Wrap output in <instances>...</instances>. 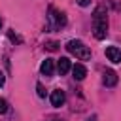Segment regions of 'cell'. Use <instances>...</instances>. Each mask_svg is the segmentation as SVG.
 <instances>
[{
    "label": "cell",
    "mask_w": 121,
    "mask_h": 121,
    "mask_svg": "<svg viewBox=\"0 0 121 121\" xmlns=\"http://www.w3.org/2000/svg\"><path fill=\"white\" fill-rule=\"evenodd\" d=\"M102 81H104L106 87H113V85L117 83V74H115L113 70H104V74H102Z\"/></svg>",
    "instance_id": "obj_6"
},
{
    "label": "cell",
    "mask_w": 121,
    "mask_h": 121,
    "mask_svg": "<svg viewBox=\"0 0 121 121\" xmlns=\"http://www.w3.org/2000/svg\"><path fill=\"white\" fill-rule=\"evenodd\" d=\"M106 57H108V60L117 64V62H121V49L115 45H110V47H106Z\"/></svg>",
    "instance_id": "obj_5"
},
{
    "label": "cell",
    "mask_w": 121,
    "mask_h": 121,
    "mask_svg": "<svg viewBox=\"0 0 121 121\" xmlns=\"http://www.w3.org/2000/svg\"><path fill=\"white\" fill-rule=\"evenodd\" d=\"M0 28H2V19H0Z\"/></svg>",
    "instance_id": "obj_17"
},
{
    "label": "cell",
    "mask_w": 121,
    "mask_h": 121,
    "mask_svg": "<svg viewBox=\"0 0 121 121\" xmlns=\"http://www.w3.org/2000/svg\"><path fill=\"white\" fill-rule=\"evenodd\" d=\"M64 100H66V95H64V91H60V89H55V91L51 93V106H53V108H60V106L64 104Z\"/></svg>",
    "instance_id": "obj_4"
},
{
    "label": "cell",
    "mask_w": 121,
    "mask_h": 121,
    "mask_svg": "<svg viewBox=\"0 0 121 121\" xmlns=\"http://www.w3.org/2000/svg\"><path fill=\"white\" fill-rule=\"evenodd\" d=\"M76 2H78V4L81 6V8H87V6L91 4V0H76Z\"/></svg>",
    "instance_id": "obj_14"
},
{
    "label": "cell",
    "mask_w": 121,
    "mask_h": 121,
    "mask_svg": "<svg viewBox=\"0 0 121 121\" xmlns=\"http://www.w3.org/2000/svg\"><path fill=\"white\" fill-rule=\"evenodd\" d=\"M85 121H96V115H91V117H87Z\"/></svg>",
    "instance_id": "obj_16"
},
{
    "label": "cell",
    "mask_w": 121,
    "mask_h": 121,
    "mask_svg": "<svg viewBox=\"0 0 121 121\" xmlns=\"http://www.w3.org/2000/svg\"><path fill=\"white\" fill-rule=\"evenodd\" d=\"M40 72H42L43 76H53V72H55V62H53V59H45V60L42 62V66H40Z\"/></svg>",
    "instance_id": "obj_8"
},
{
    "label": "cell",
    "mask_w": 121,
    "mask_h": 121,
    "mask_svg": "<svg viewBox=\"0 0 121 121\" xmlns=\"http://www.w3.org/2000/svg\"><path fill=\"white\" fill-rule=\"evenodd\" d=\"M8 36H9V40H11V42H21V38H19V36H15V34H13L11 30L8 32Z\"/></svg>",
    "instance_id": "obj_13"
},
{
    "label": "cell",
    "mask_w": 121,
    "mask_h": 121,
    "mask_svg": "<svg viewBox=\"0 0 121 121\" xmlns=\"http://www.w3.org/2000/svg\"><path fill=\"white\" fill-rule=\"evenodd\" d=\"M4 83H6V76H4V72L0 70V87H2Z\"/></svg>",
    "instance_id": "obj_15"
},
{
    "label": "cell",
    "mask_w": 121,
    "mask_h": 121,
    "mask_svg": "<svg viewBox=\"0 0 121 121\" xmlns=\"http://www.w3.org/2000/svg\"><path fill=\"white\" fill-rule=\"evenodd\" d=\"M6 110H8V102H6V100H2V98H0V113H4V112H6Z\"/></svg>",
    "instance_id": "obj_12"
},
{
    "label": "cell",
    "mask_w": 121,
    "mask_h": 121,
    "mask_svg": "<svg viewBox=\"0 0 121 121\" xmlns=\"http://www.w3.org/2000/svg\"><path fill=\"white\" fill-rule=\"evenodd\" d=\"M51 121H60V119H51Z\"/></svg>",
    "instance_id": "obj_18"
},
{
    "label": "cell",
    "mask_w": 121,
    "mask_h": 121,
    "mask_svg": "<svg viewBox=\"0 0 121 121\" xmlns=\"http://www.w3.org/2000/svg\"><path fill=\"white\" fill-rule=\"evenodd\" d=\"M47 26H49V30H55V28H62L64 25H66V15L62 13V11H59V9H55V8H49V11H47Z\"/></svg>",
    "instance_id": "obj_3"
},
{
    "label": "cell",
    "mask_w": 121,
    "mask_h": 121,
    "mask_svg": "<svg viewBox=\"0 0 121 121\" xmlns=\"http://www.w3.org/2000/svg\"><path fill=\"white\" fill-rule=\"evenodd\" d=\"M66 49H68L72 55H76V59H79V60H89V59H91V49H89L81 40H70V42L66 43Z\"/></svg>",
    "instance_id": "obj_2"
},
{
    "label": "cell",
    "mask_w": 121,
    "mask_h": 121,
    "mask_svg": "<svg viewBox=\"0 0 121 121\" xmlns=\"http://www.w3.org/2000/svg\"><path fill=\"white\" fill-rule=\"evenodd\" d=\"M36 89H38V96H40V98H43V96H45V91H43V85H42V83H38V85H36Z\"/></svg>",
    "instance_id": "obj_11"
},
{
    "label": "cell",
    "mask_w": 121,
    "mask_h": 121,
    "mask_svg": "<svg viewBox=\"0 0 121 121\" xmlns=\"http://www.w3.org/2000/svg\"><path fill=\"white\" fill-rule=\"evenodd\" d=\"M57 70H59L60 76H64L68 70H72V62H70V59H68V57H60L59 62H57Z\"/></svg>",
    "instance_id": "obj_7"
},
{
    "label": "cell",
    "mask_w": 121,
    "mask_h": 121,
    "mask_svg": "<svg viewBox=\"0 0 121 121\" xmlns=\"http://www.w3.org/2000/svg\"><path fill=\"white\" fill-rule=\"evenodd\" d=\"M93 34L96 40H104L108 34V13L104 8H96L93 13Z\"/></svg>",
    "instance_id": "obj_1"
},
{
    "label": "cell",
    "mask_w": 121,
    "mask_h": 121,
    "mask_svg": "<svg viewBox=\"0 0 121 121\" xmlns=\"http://www.w3.org/2000/svg\"><path fill=\"white\" fill-rule=\"evenodd\" d=\"M45 47H47L49 51H57V49H59V43H57V42H47Z\"/></svg>",
    "instance_id": "obj_10"
},
{
    "label": "cell",
    "mask_w": 121,
    "mask_h": 121,
    "mask_svg": "<svg viewBox=\"0 0 121 121\" xmlns=\"http://www.w3.org/2000/svg\"><path fill=\"white\" fill-rule=\"evenodd\" d=\"M72 74H74V79H78V81H81V79H85V76H87V68L83 66V64H74L72 66Z\"/></svg>",
    "instance_id": "obj_9"
}]
</instances>
